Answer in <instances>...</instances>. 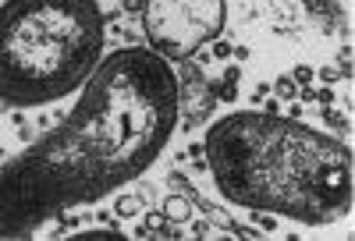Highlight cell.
<instances>
[{
  "instance_id": "cell-1",
  "label": "cell",
  "mask_w": 355,
  "mask_h": 241,
  "mask_svg": "<svg viewBox=\"0 0 355 241\" xmlns=\"http://www.w3.org/2000/svg\"><path fill=\"white\" fill-rule=\"evenodd\" d=\"M71 114L0 163V238H33L50 217L146 174L178 128V75L150 46L100 57Z\"/></svg>"
},
{
  "instance_id": "cell-2",
  "label": "cell",
  "mask_w": 355,
  "mask_h": 241,
  "mask_svg": "<svg viewBox=\"0 0 355 241\" xmlns=\"http://www.w3.org/2000/svg\"><path fill=\"white\" fill-rule=\"evenodd\" d=\"M206 167L217 192L252 213L327 227L352 209V149L270 110L227 114L206 128Z\"/></svg>"
},
{
  "instance_id": "cell-3",
  "label": "cell",
  "mask_w": 355,
  "mask_h": 241,
  "mask_svg": "<svg viewBox=\"0 0 355 241\" xmlns=\"http://www.w3.org/2000/svg\"><path fill=\"white\" fill-rule=\"evenodd\" d=\"M96 0H8L0 8V103L43 107L71 96L103 57Z\"/></svg>"
},
{
  "instance_id": "cell-4",
  "label": "cell",
  "mask_w": 355,
  "mask_h": 241,
  "mask_svg": "<svg viewBox=\"0 0 355 241\" xmlns=\"http://www.w3.org/2000/svg\"><path fill=\"white\" fill-rule=\"evenodd\" d=\"M227 0H142V33L167 60H189L224 33Z\"/></svg>"
},
{
  "instance_id": "cell-5",
  "label": "cell",
  "mask_w": 355,
  "mask_h": 241,
  "mask_svg": "<svg viewBox=\"0 0 355 241\" xmlns=\"http://www.w3.org/2000/svg\"><path fill=\"white\" fill-rule=\"evenodd\" d=\"M178 75V107H185L189 117H192V125L196 120H202L206 114L214 110V93H210V82L202 78L199 64H182V71H174Z\"/></svg>"
},
{
  "instance_id": "cell-6",
  "label": "cell",
  "mask_w": 355,
  "mask_h": 241,
  "mask_svg": "<svg viewBox=\"0 0 355 241\" xmlns=\"http://www.w3.org/2000/svg\"><path fill=\"white\" fill-rule=\"evenodd\" d=\"M164 220H171V224L192 220V202H189L185 195H167V199H164Z\"/></svg>"
},
{
  "instance_id": "cell-7",
  "label": "cell",
  "mask_w": 355,
  "mask_h": 241,
  "mask_svg": "<svg viewBox=\"0 0 355 241\" xmlns=\"http://www.w3.org/2000/svg\"><path fill=\"white\" fill-rule=\"evenodd\" d=\"M142 209V199L139 195H117V202H114V213L117 217H135Z\"/></svg>"
},
{
  "instance_id": "cell-8",
  "label": "cell",
  "mask_w": 355,
  "mask_h": 241,
  "mask_svg": "<svg viewBox=\"0 0 355 241\" xmlns=\"http://www.w3.org/2000/svg\"><path fill=\"white\" fill-rule=\"evenodd\" d=\"M274 89H277V96H281V100H295V96H299V85H295L291 75H281Z\"/></svg>"
},
{
  "instance_id": "cell-9",
  "label": "cell",
  "mask_w": 355,
  "mask_h": 241,
  "mask_svg": "<svg viewBox=\"0 0 355 241\" xmlns=\"http://www.w3.org/2000/svg\"><path fill=\"white\" fill-rule=\"evenodd\" d=\"M160 227H164V213H150V217H146V231H153V234H157Z\"/></svg>"
},
{
  "instance_id": "cell-10",
  "label": "cell",
  "mask_w": 355,
  "mask_h": 241,
  "mask_svg": "<svg viewBox=\"0 0 355 241\" xmlns=\"http://www.w3.org/2000/svg\"><path fill=\"white\" fill-rule=\"evenodd\" d=\"M291 78H295V82H309V78H313V71H309V68H295V75H291Z\"/></svg>"
},
{
  "instance_id": "cell-11",
  "label": "cell",
  "mask_w": 355,
  "mask_h": 241,
  "mask_svg": "<svg viewBox=\"0 0 355 241\" xmlns=\"http://www.w3.org/2000/svg\"><path fill=\"white\" fill-rule=\"evenodd\" d=\"M214 53H217V57H227V53H231V46H227V43H217V46H214Z\"/></svg>"
},
{
  "instance_id": "cell-12",
  "label": "cell",
  "mask_w": 355,
  "mask_h": 241,
  "mask_svg": "<svg viewBox=\"0 0 355 241\" xmlns=\"http://www.w3.org/2000/svg\"><path fill=\"white\" fill-rule=\"evenodd\" d=\"M125 11H142V0H125Z\"/></svg>"
}]
</instances>
